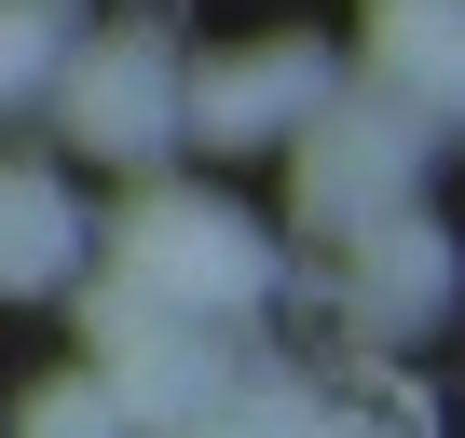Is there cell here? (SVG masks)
Here are the masks:
<instances>
[{
	"mask_svg": "<svg viewBox=\"0 0 465 438\" xmlns=\"http://www.w3.org/2000/svg\"><path fill=\"white\" fill-rule=\"evenodd\" d=\"M342 343H370V356H397V343H424L438 315H451V234L438 219H370V234H342Z\"/></svg>",
	"mask_w": 465,
	"mask_h": 438,
	"instance_id": "5",
	"label": "cell"
},
{
	"mask_svg": "<svg viewBox=\"0 0 465 438\" xmlns=\"http://www.w3.org/2000/svg\"><path fill=\"white\" fill-rule=\"evenodd\" d=\"M83 274V219L55 192V164H0V302H42Z\"/></svg>",
	"mask_w": 465,
	"mask_h": 438,
	"instance_id": "7",
	"label": "cell"
},
{
	"mask_svg": "<svg viewBox=\"0 0 465 438\" xmlns=\"http://www.w3.org/2000/svg\"><path fill=\"white\" fill-rule=\"evenodd\" d=\"M15 438H124V411H110V383H96V370H55V383L15 411Z\"/></svg>",
	"mask_w": 465,
	"mask_h": 438,
	"instance_id": "9",
	"label": "cell"
},
{
	"mask_svg": "<svg viewBox=\"0 0 465 438\" xmlns=\"http://www.w3.org/2000/svg\"><path fill=\"white\" fill-rule=\"evenodd\" d=\"M55 42H69V28H42V15H15V0H0V124H15V110L42 96V69H55Z\"/></svg>",
	"mask_w": 465,
	"mask_h": 438,
	"instance_id": "10",
	"label": "cell"
},
{
	"mask_svg": "<svg viewBox=\"0 0 465 438\" xmlns=\"http://www.w3.org/2000/svg\"><path fill=\"white\" fill-rule=\"evenodd\" d=\"M274 151H288V205H302V234H370V219H397V205L424 192L438 124L397 110L383 83H329Z\"/></svg>",
	"mask_w": 465,
	"mask_h": 438,
	"instance_id": "1",
	"label": "cell"
},
{
	"mask_svg": "<svg viewBox=\"0 0 465 438\" xmlns=\"http://www.w3.org/2000/svg\"><path fill=\"white\" fill-rule=\"evenodd\" d=\"M315 397H329V383H302V370H232L219 411L178 424V438H315Z\"/></svg>",
	"mask_w": 465,
	"mask_h": 438,
	"instance_id": "8",
	"label": "cell"
},
{
	"mask_svg": "<svg viewBox=\"0 0 465 438\" xmlns=\"http://www.w3.org/2000/svg\"><path fill=\"white\" fill-rule=\"evenodd\" d=\"M42 96H55V137L96 151V164H164V151H178V55H164L151 28L55 42Z\"/></svg>",
	"mask_w": 465,
	"mask_h": 438,
	"instance_id": "3",
	"label": "cell"
},
{
	"mask_svg": "<svg viewBox=\"0 0 465 438\" xmlns=\"http://www.w3.org/2000/svg\"><path fill=\"white\" fill-rule=\"evenodd\" d=\"M110 288H137L164 315H247L274 288V247L247 234L232 192H137L110 234Z\"/></svg>",
	"mask_w": 465,
	"mask_h": 438,
	"instance_id": "2",
	"label": "cell"
},
{
	"mask_svg": "<svg viewBox=\"0 0 465 438\" xmlns=\"http://www.w3.org/2000/svg\"><path fill=\"white\" fill-rule=\"evenodd\" d=\"M356 83H383L397 110H424V124L451 137V124H465V0H370Z\"/></svg>",
	"mask_w": 465,
	"mask_h": 438,
	"instance_id": "6",
	"label": "cell"
},
{
	"mask_svg": "<svg viewBox=\"0 0 465 438\" xmlns=\"http://www.w3.org/2000/svg\"><path fill=\"white\" fill-rule=\"evenodd\" d=\"M342 83L329 42H247V55H192L178 69V151H274L315 96Z\"/></svg>",
	"mask_w": 465,
	"mask_h": 438,
	"instance_id": "4",
	"label": "cell"
},
{
	"mask_svg": "<svg viewBox=\"0 0 465 438\" xmlns=\"http://www.w3.org/2000/svg\"><path fill=\"white\" fill-rule=\"evenodd\" d=\"M15 15H42V28H69V15H83V0H15Z\"/></svg>",
	"mask_w": 465,
	"mask_h": 438,
	"instance_id": "11",
	"label": "cell"
}]
</instances>
